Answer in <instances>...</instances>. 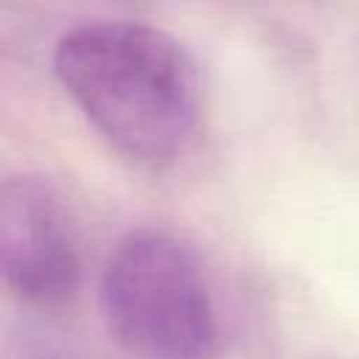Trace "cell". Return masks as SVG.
<instances>
[{"instance_id":"2","label":"cell","mask_w":359,"mask_h":359,"mask_svg":"<svg viewBox=\"0 0 359 359\" xmlns=\"http://www.w3.org/2000/svg\"><path fill=\"white\" fill-rule=\"evenodd\" d=\"M101 311L137 359H216L219 317L188 244L163 230L123 236L101 272Z\"/></svg>"},{"instance_id":"3","label":"cell","mask_w":359,"mask_h":359,"mask_svg":"<svg viewBox=\"0 0 359 359\" xmlns=\"http://www.w3.org/2000/svg\"><path fill=\"white\" fill-rule=\"evenodd\" d=\"M0 269L11 294L36 309H59L79 289V241L62 194L34 174L0 188Z\"/></svg>"},{"instance_id":"1","label":"cell","mask_w":359,"mask_h":359,"mask_svg":"<svg viewBox=\"0 0 359 359\" xmlns=\"http://www.w3.org/2000/svg\"><path fill=\"white\" fill-rule=\"evenodd\" d=\"M53 73L93 129L126 160L174 163L199 121V79L188 50L137 20L70 28L53 48Z\"/></svg>"}]
</instances>
